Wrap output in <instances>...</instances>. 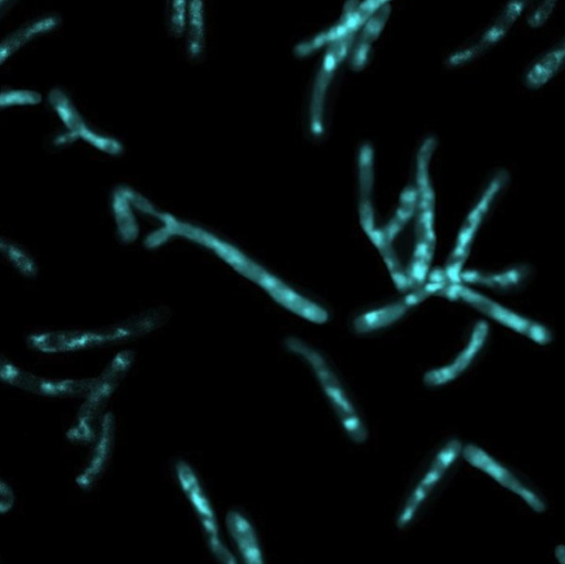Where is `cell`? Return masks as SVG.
Wrapping results in <instances>:
<instances>
[{"mask_svg":"<svg viewBox=\"0 0 565 564\" xmlns=\"http://www.w3.org/2000/svg\"><path fill=\"white\" fill-rule=\"evenodd\" d=\"M172 227V237H182L212 251L235 272L265 290L284 309L313 323L321 324L328 320V312L321 306L291 289L232 244L206 230L175 217Z\"/></svg>","mask_w":565,"mask_h":564,"instance_id":"cell-1","label":"cell"},{"mask_svg":"<svg viewBox=\"0 0 565 564\" xmlns=\"http://www.w3.org/2000/svg\"><path fill=\"white\" fill-rule=\"evenodd\" d=\"M156 320L151 317L95 329H63L36 331L26 341L41 353H68L79 350L118 344L151 331Z\"/></svg>","mask_w":565,"mask_h":564,"instance_id":"cell-2","label":"cell"},{"mask_svg":"<svg viewBox=\"0 0 565 564\" xmlns=\"http://www.w3.org/2000/svg\"><path fill=\"white\" fill-rule=\"evenodd\" d=\"M285 348L310 368L347 435L356 444L365 441L366 429L337 374L321 352L296 337L287 338Z\"/></svg>","mask_w":565,"mask_h":564,"instance_id":"cell-3","label":"cell"},{"mask_svg":"<svg viewBox=\"0 0 565 564\" xmlns=\"http://www.w3.org/2000/svg\"><path fill=\"white\" fill-rule=\"evenodd\" d=\"M134 362V353L124 350L117 353L106 365L102 373L94 377L89 391L79 407L74 424L66 432V436L74 443L90 444L98 430L104 408L111 395L129 372Z\"/></svg>","mask_w":565,"mask_h":564,"instance_id":"cell-4","label":"cell"},{"mask_svg":"<svg viewBox=\"0 0 565 564\" xmlns=\"http://www.w3.org/2000/svg\"><path fill=\"white\" fill-rule=\"evenodd\" d=\"M174 475L181 491L201 525L211 554L220 563H238L236 556L227 549L221 538L215 510L195 470L189 462L180 459L174 464Z\"/></svg>","mask_w":565,"mask_h":564,"instance_id":"cell-5","label":"cell"},{"mask_svg":"<svg viewBox=\"0 0 565 564\" xmlns=\"http://www.w3.org/2000/svg\"><path fill=\"white\" fill-rule=\"evenodd\" d=\"M49 104L64 129L76 141H83L92 148L109 155L118 156L122 151L121 143L114 137L98 131L88 125L71 97L61 88H52L47 95Z\"/></svg>","mask_w":565,"mask_h":564,"instance_id":"cell-6","label":"cell"},{"mask_svg":"<svg viewBox=\"0 0 565 564\" xmlns=\"http://www.w3.org/2000/svg\"><path fill=\"white\" fill-rule=\"evenodd\" d=\"M356 33H349L330 43L318 67L312 84L309 110L310 127L315 135H320L322 131L324 106L329 87L339 66L349 55Z\"/></svg>","mask_w":565,"mask_h":564,"instance_id":"cell-7","label":"cell"},{"mask_svg":"<svg viewBox=\"0 0 565 564\" xmlns=\"http://www.w3.org/2000/svg\"><path fill=\"white\" fill-rule=\"evenodd\" d=\"M461 443L457 439L448 440L431 460L427 471L418 481L405 501L396 524L399 529L407 526L422 504L430 496L437 483L457 460L461 453Z\"/></svg>","mask_w":565,"mask_h":564,"instance_id":"cell-8","label":"cell"},{"mask_svg":"<svg viewBox=\"0 0 565 564\" xmlns=\"http://www.w3.org/2000/svg\"><path fill=\"white\" fill-rule=\"evenodd\" d=\"M460 454L470 466L484 472L500 486L520 497L534 512L545 511L544 501L484 449L475 444H467L461 447Z\"/></svg>","mask_w":565,"mask_h":564,"instance_id":"cell-9","label":"cell"},{"mask_svg":"<svg viewBox=\"0 0 565 564\" xmlns=\"http://www.w3.org/2000/svg\"><path fill=\"white\" fill-rule=\"evenodd\" d=\"M449 294L465 300L487 316L525 336L537 344L544 345L551 342V333L543 326L520 317L486 297L465 288L463 286H454Z\"/></svg>","mask_w":565,"mask_h":564,"instance_id":"cell-10","label":"cell"},{"mask_svg":"<svg viewBox=\"0 0 565 564\" xmlns=\"http://www.w3.org/2000/svg\"><path fill=\"white\" fill-rule=\"evenodd\" d=\"M115 417L110 412L103 415L97 434L92 441L87 460L75 478L82 489H90L102 478L110 461L115 445Z\"/></svg>","mask_w":565,"mask_h":564,"instance_id":"cell-11","label":"cell"},{"mask_svg":"<svg viewBox=\"0 0 565 564\" xmlns=\"http://www.w3.org/2000/svg\"><path fill=\"white\" fill-rule=\"evenodd\" d=\"M488 337V324L484 321L478 322L470 336L466 347L451 361V363L431 369L424 374V383L430 387L445 385L460 376L476 359L484 345Z\"/></svg>","mask_w":565,"mask_h":564,"instance_id":"cell-12","label":"cell"},{"mask_svg":"<svg viewBox=\"0 0 565 564\" xmlns=\"http://www.w3.org/2000/svg\"><path fill=\"white\" fill-rule=\"evenodd\" d=\"M226 531L244 564H264V553L256 529L249 518L237 509L225 515Z\"/></svg>","mask_w":565,"mask_h":564,"instance_id":"cell-13","label":"cell"},{"mask_svg":"<svg viewBox=\"0 0 565 564\" xmlns=\"http://www.w3.org/2000/svg\"><path fill=\"white\" fill-rule=\"evenodd\" d=\"M392 12L391 4H385L374 12L359 29L350 50V67L360 72L370 62L373 44L380 39Z\"/></svg>","mask_w":565,"mask_h":564,"instance_id":"cell-14","label":"cell"},{"mask_svg":"<svg viewBox=\"0 0 565 564\" xmlns=\"http://www.w3.org/2000/svg\"><path fill=\"white\" fill-rule=\"evenodd\" d=\"M530 0H507L500 12L484 29L480 38L472 42L480 56L502 41L514 23L525 11Z\"/></svg>","mask_w":565,"mask_h":564,"instance_id":"cell-15","label":"cell"},{"mask_svg":"<svg viewBox=\"0 0 565 564\" xmlns=\"http://www.w3.org/2000/svg\"><path fill=\"white\" fill-rule=\"evenodd\" d=\"M60 23L58 15L46 14L24 23L8 34L0 41V66L34 39L55 30Z\"/></svg>","mask_w":565,"mask_h":564,"instance_id":"cell-16","label":"cell"},{"mask_svg":"<svg viewBox=\"0 0 565 564\" xmlns=\"http://www.w3.org/2000/svg\"><path fill=\"white\" fill-rule=\"evenodd\" d=\"M360 0H347L340 18L327 30L316 34L296 47V54L307 56L328 46L330 43L341 39L349 33H356L359 28L355 22V8Z\"/></svg>","mask_w":565,"mask_h":564,"instance_id":"cell-17","label":"cell"},{"mask_svg":"<svg viewBox=\"0 0 565 564\" xmlns=\"http://www.w3.org/2000/svg\"><path fill=\"white\" fill-rule=\"evenodd\" d=\"M565 41L561 39L551 49L539 55L524 74V84L530 89H539L558 74L564 65Z\"/></svg>","mask_w":565,"mask_h":564,"instance_id":"cell-18","label":"cell"},{"mask_svg":"<svg viewBox=\"0 0 565 564\" xmlns=\"http://www.w3.org/2000/svg\"><path fill=\"white\" fill-rule=\"evenodd\" d=\"M190 60L200 61L206 47V19L203 0H190L183 34Z\"/></svg>","mask_w":565,"mask_h":564,"instance_id":"cell-19","label":"cell"},{"mask_svg":"<svg viewBox=\"0 0 565 564\" xmlns=\"http://www.w3.org/2000/svg\"><path fill=\"white\" fill-rule=\"evenodd\" d=\"M0 264L23 278L32 279L39 273L35 257L21 244L0 235Z\"/></svg>","mask_w":565,"mask_h":564,"instance_id":"cell-20","label":"cell"},{"mask_svg":"<svg viewBox=\"0 0 565 564\" xmlns=\"http://www.w3.org/2000/svg\"><path fill=\"white\" fill-rule=\"evenodd\" d=\"M423 297L424 292H418L415 296L408 297L401 304L367 312L355 320L354 328L356 332L365 333L391 324L399 317H402L411 306L415 305Z\"/></svg>","mask_w":565,"mask_h":564,"instance_id":"cell-21","label":"cell"},{"mask_svg":"<svg viewBox=\"0 0 565 564\" xmlns=\"http://www.w3.org/2000/svg\"><path fill=\"white\" fill-rule=\"evenodd\" d=\"M36 379L38 375L20 369L0 354V381L32 393Z\"/></svg>","mask_w":565,"mask_h":564,"instance_id":"cell-22","label":"cell"},{"mask_svg":"<svg viewBox=\"0 0 565 564\" xmlns=\"http://www.w3.org/2000/svg\"><path fill=\"white\" fill-rule=\"evenodd\" d=\"M42 102L40 93L24 88H0V111L14 107L34 106Z\"/></svg>","mask_w":565,"mask_h":564,"instance_id":"cell-23","label":"cell"},{"mask_svg":"<svg viewBox=\"0 0 565 564\" xmlns=\"http://www.w3.org/2000/svg\"><path fill=\"white\" fill-rule=\"evenodd\" d=\"M190 0H167L166 24L169 35L182 38Z\"/></svg>","mask_w":565,"mask_h":564,"instance_id":"cell-24","label":"cell"},{"mask_svg":"<svg viewBox=\"0 0 565 564\" xmlns=\"http://www.w3.org/2000/svg\"><path fill=\"white\" fill-rule=\"evenodd\" d=\"M558 0H536L526 17V23L532 29L543 26L553 14Z\"/></svg>","mask_w":565,"mask_h":564,"instance_id":"cell-25","label":"cell"},{"mask_svg":"<svg viewBox=\"0 0 565 564\" xmlns=\"http://www.w3.org/2000/svg\"><path fill=\"white\" fill-rule=\"evenodd\" d=\"M392 0H360L355 8V22L360 29L362 24L380 8L388 4Z\"/></svg>","mask_w":565,"mask_h":564,"instance_id":"cell-26","label":"cell"},{"mask_svg":"<svg viewBox=\"0 0 565 564\" xmlns=\"http://www.w3.org/2000/svg\"><path fill=\"white\" fill-rule=\"evenodd\" d=\"M15 501L12 488L0 478V514L9 512Z\"/></svg>","mask_w":565,"mask_h":564,"instance_id":"cell-27","label":"cell"},{"mask_svg":"<svg viewBox=\"0 0 565 564\" xmlns=\"http://www.w3.org/2000/svg\"><path fill=\"white\" fill-rule=\"evenodd\" d=\"M17 0H0V19L15 3Z\"/></svg>","mask_w":565,"mask_h":564,"instance_id":"cell-28","label":"cell"}]
</instances>
